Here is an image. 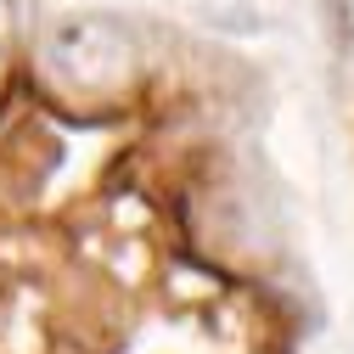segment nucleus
<instances>
[{
    "label": "nucleus",
    "instance_id": "1",
    "mask_svg": "<svg viewBox=\"0 0 354 354\" xmlns=\"http://www.w3.org/2000/svg\"><path fill=\"white\" fill-rule=\"evenodd\" d=\"M46 73L62 84L68 96L113 102L124 91H136L147 73V39L113 12H84L51 28L46 39Z\"/></svg>",
    "mask_w": 354,
    "mask_h": 354
}]
</instances>
